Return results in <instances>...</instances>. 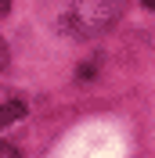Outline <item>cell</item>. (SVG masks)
I'll list each match as a JSON object with an SVG mask.
<instances>
[{
	"label": "cell",
	"instance_id": "3",
	"mask_svg": "<svg viewBox=\"0 0 155 158\" xmlns=\"http://www.w3.org/2000/svg\"><path fill=\"white\" fill-rule=\"evenodd\" d=\"M0 158H18V151L11 148V144H0Z\"/></svg>",
	"mask_w": 155,
	"mask_h": 158
},
{
	"label": "cell",
	"instance_id": "1",
	"mask_svg": "<svg viewBox=\"0 0 155 158\" xmlns=\"http://www.w3.org/2000/svg\"><path fill=\"white\" fill-rule=\"evenodd\" d=\"M119 15H123V0H76L61 15V32H69L72 40H87L112 29Z\"/></svg>",
	"mask_w": 155,
	"mask_h": 158
},
{
	"label": "cell",
	"instance_id": "4",
	"mask_svg": "<svg viewBox=\"0 0 155 158\" xmlns=\"http://www.w3.org/2000/svg\"><path fill=\"white\" fill-rule=\"evenodd\" d=\"M7 65V47H4V40H0V69Z\"/></svg>",
	"mask_w": 155,
	"mask_h": 158
},
{
	"label": "cell",
	"instance_id": "2",
	"mask_svg": "<svg viewBox=\"0 0 155 158\" xmlns=\"http://www.w3.org/2000/svg\"><path fill=\"white\" fill-rule=\"evenodd\" d=\"M25 101H4L0 104V129H7L11 122H18V118H25Z\"/></svg>",
	"mask_w": 155,
	"mask_h": 158
},
{
	"label": "cell",
	"instance_id": "5",
	"mask_svg": "<svg viewBox=\"0 0 155 158\" xmlns=\"http://www.w3.org/2000/svg\"><path fill=\"white\" fill-rule=\"evenodd\" d=\"M7 7H11V0H0V18L7 15Z\"/></svg>",
	"mask_w": 155,
	"mask_h": 158
}]
</instances>
